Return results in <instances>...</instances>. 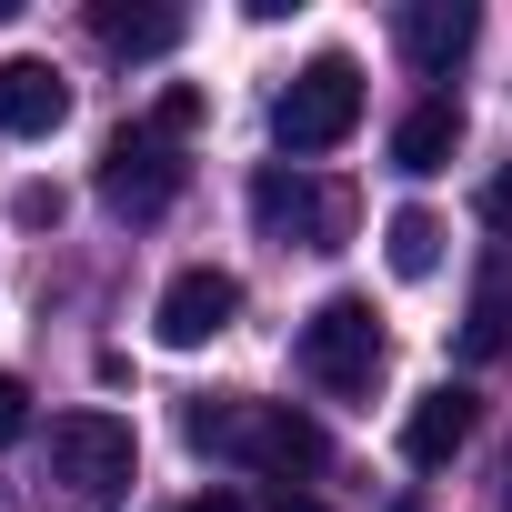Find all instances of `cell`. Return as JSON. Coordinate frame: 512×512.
<instances>
[{
  "mask_svg": "<svg viewBox=\"0 0 512 512\" xmlns=\"http://www.w3.org/2000/svg\"><path fill=\"white\" fill-rule=\"evenodd\" d=\"M181 442L241 472H322V422H302L292 402H251V392H211L181 412Z\"/></svg>",
  "mask_w": 512,
  "mask_h": 512,
  "instance_id": "1",
  "label": "cell"
},
{
  "mask_svg": "<svg viewBox=\"0 0 512 512\" xmlns=\"http://www.w3.org/2000/svg\"><path fill=\"white\" fill-rule=\"evenodd\" d=\"M51 482L71 512H121L141 482V442L121 412H61L51 422Z\"/></svg>",
  "mask_w": 512,
  "mask_h": 512,
  "instance_id": "2",
  "label": "cell"
},
{
  "mask_svg": "<svg viewBox=\"0 0 512 512\" xmlns=\"http://www.w3.org/2000/svg\"><path fill=\"white\" fill-rule=\"evenodd\" d=\"M362 131V71H352V51H312L292 81H282V101H272V141L292 151V161H322V151H342Z\"/></svg>",
  "mask_w": 512,
  "mask_h": 512,
  "instance_id": "3",
  "label": "cell"
},
{
  "mask_svg": "<svg viewBox=\"0 0 512 512\" xmlns=\"http://www.w3.org/2000/svg\"><path fill=\"white\" fill-rule=\"evenodd\" d=\"M382 362H392V342H382V322H372L362 292H332V302L302 322V372H312L332 402H362V392L382 382Z\"/></svg>",
  "mask_w": 512,
  "mask_h": 512,
  "instance_id": "4",
  "label": "cell"
},
{
  "mask_svg": "<svg viewBox=\"0 0 512 512\" xmlns=\"http://www.w3.org/2000/svg\"><path fill=\"white\" fill-rule=\"evenodd\" d=\"M251 221L272 241H302V251H342L352 241V191L312 181L302 161H272V171H251Z\"/></svg>",
  "mask_w": 512,
  "mask_h": 512,
  "instance_id": "5",
  "label": "cell"
},
{
  "mask_svg": "<svg viewBox=\"0 0 512 512\" xmlns=\"http://www.w3.org/2000/svg\"><path fill=\"white\" fill-rule=\"evenodd\" d=\"M101 201H111L121 221H161V211L181 201V141H161L151 121L111 131V141H101Z\"/></svg>",
  "mask_w": 512,
  "mask_h": 512,
  "instance_id": "6",
  "label": "cell"
},
{
  "mask_svg": "<svg viewBox=\"0 0 512 512\" xmlns=\"http://www.w3.org/2000/svg\"><path fill=\"white\" fill-rule=\"evenodd\" d=\"M231 322H241V272H221V262L171 272V282H161V302H151L161 352H201V342H221Z\"/></svg>",
  "mask_w": 512,
  "mask_h": 512,
  "instance_id": "7",
  "label": "cell"
},
{
  "mask_svg": "<svg viewBox=\"0 0 512 512\" xmlns=\"http://www.w3.org/2000/svg\"><path fill=\"white\" fill-rule=\"evenodd\" d=\"M61 121H71V81L51 61L11 51V61H0V141H51Z\"/></svg>",
  "mask_w": 512,
  "mask_h": 512,
  "instance_id": "8",
  "label": "cell"
},
{
  "mask_svg": "<svg viewBox=\"0 0 512 512\" xmlns=\"http://www.w3.org/2000/svg\"><path fill=\"white\" fill-rule=\"evenodd\" d=\"M472 41H482V11H472V0H412V11H402V61H412L422 81H452V71L472 61Z\"/></svg>",
  "mask_w": 512,
  "mask_h": 512,
  "instance_id": "9",
  "label": "cell"
},
{
  "mask_svg": "<svg viewBox=\"0 0 512 512\" xmlns=\"http://www.w3.org/2000/svg\"><path fill=\"white\" fill-rule=\"evenodd\" d=\"M462 442H472V392H462V382H432V392L402 412V462H412V472H442Z\"/></svg>",
  "mask_w": 512,
  "mask_h": 512,
  "instance_id": "10",
  "label": "cell"
},
{
  "mask_svg": "<svg viewBox=\"0 0 512 512\" xmlns=\"http://www.w3.org/2000/svg\"><path fill=\"white\" fill-rule=\"evenodd\" d=\"M452 151H462V101H412L392 131V171L432 181V171H452Z\"/></svg>",
  "mask_w": 512,
  "mask_h": 512,
  "instance_id": "11",
  "label": "cell"
},
{
  "mask_svg": "<svg viewBox=\"0 0 512 512\" xmlns=\"http://www.w3.org/2000/svg\"><path fill=\"white\" fill-rule=\"evenodd\" d=\"M181 11H121V0H101V11H91V41L111 51V61H171L181 51Z\"/></svg>",
  "mask_w": 512,
  "mask_h": 512,
  "instance_id": "12",
  "label": "cell"
},
{
  "mask_svg": "<svg viewBox=\"0 0 512 512\" xmlns=\"http://www.w3.org/2000/svg\"><path fill=\"white\" fill-rule=\"evenodd\" d=\"M502 352H512V262H492L462 312V362H502Z\"/></svg>",
  "mask_w": 512,
  "mask_h": 512,
  "instance_id": "13",
  "label": "cell"
},
{
  "mask_svg": "<svg viewBox=\"0 0 512 512\" xmlns=\"http://www.w3.org/2000/svg\"><path fill=\"white\" fill-rule=\"evenodd\" d=\"M382 262H392L402 282H432V272H442V221H432V211H392V221H382Z\"/></svg>",
  "mask_w": 512,
  "mask_h": 512,
  "instance_id": "14",
  "label": "cell"
},
{
  "mask_svg": "<svg viewBox=\"0 0 512 512\" xmlns=\"http://www.w3.org/2000/svg\"><path fill=\"white\" fill-rule=\"evenodd\" d=\"M151 131H161V141H191V131H201V91H191V81H181V91H161Z\"/></svg>",
  "mask_w": 512,
  "mask_h": 512,
  "instance_id": "15",
  "label": "cell"
},
{
  "mask_svg": "<svg viewBox=\"0 0 512 512\" xmlns=\"http://www.w3.org/2000/svg\"><path fill=\"white\" fill-rule=\"evenodd\" d=\"M21 432H31V382L0 372V442H21Z\"/></svg>",
  "mask_w": 512,
  "mask_h": 512,
  "instance_id": "16",
  "label": "cell"
},
{
  "mask_svg": "<svg viewBox=\"0 0 512 512\" xmlns=\"http://www.w3.org/2000/svg\"><path fill=\"white\" fill-rule=\"evenodd\" d=\"M11 221H31V231L61 221V191H51V181H21V191H11Z\"/></svg>",
  "mask_w": 512,
  "mask_h": 512,
  "instance_id": "17",
  "label": "cell"
},
{
  "mask_svg": "<svg viewBox=\"0 0 512 512\" xmlns=\"http://www.w3.org/2000/svg\"><path fill=\"white\" fill-rule=\"evenodd\" d=\"M482 221H492V231H512V161L482 181Z\"/></svg>",
  "mask_w": 512,
  "mask_h": 512,
  "instance_id": "18",
  "label": "cell"
},
{
  "mask_svg": "<svg viewBox=\"0 0 512 512\" xmlns=\"http://www.w3.org/2000/svg\"><path fill=\"white\" fill-rule=\"evenodd\" d=\"M272 512H332V502H312V492H272Z\"/></svg>",
  "mask_w": 512,
  "mask_h": 512,
  "instance_id": "19",
  "label": "cell"
},
{
  "mask_svg": "<svg viewBox=\"0 0 512 512\" xmlns=\"http://www.w3.org/2000/svg\"><path fill=\"white\" fill-rule=\"evenodd\" d=\"M191 512H241V492H201V502H191Z\"/></svg>",
  "mask_w": 512,
  "mask_h": 512,
  "instance_id": "20",
  "label": "cell"
},
{
  "mask_svg": "<svg viewBox=\"0 0 512 512\" xmlns=\"http://www.w3.org/2000/svg\"><path fill=\"white\" fill-rule=\"evenodd\" d=\"M502 502H512V452H502Z\"/></svg>",
  "mask_w": 512,
  "mask_h": 512,
  "instance_id": "21",
  "label": "cell"
}]
</instances>
